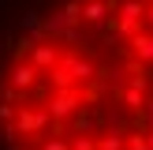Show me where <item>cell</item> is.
Segmentation results:
<instances>
[{"mask_svg": "<svg viewBox=\"0 0 153 150\" xmlns=\"http://www.w3.org/2000/svg\"><path fill=\"white\" fill-rule=\"evenodd\" d=\"M0 150H153V0H0Z\"/></svg>", "mask_w": 153, "mask_h": 150, "instance_id": "1", "label": "cell"}]
</instances>
